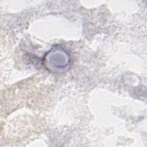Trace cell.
I'll return each mask as SVG.
<instances>
[{
    "label": "cell",
    "instance_id": "obj_1",
    "mask_svg": "<svg viewBox=\"0 0 147 147\" xmlns=\"http://www.w3.org/2000/svg\"><path fill=\"white\" fill-rule=\"evenodd\" d=\"M69 56L61 47H53L45 55L43 63L45 68L51 72H59L65 69L69 64Z\"/></svg>",
    "mask_w": 147,
    "mask_h": 147
}]
</instances>
